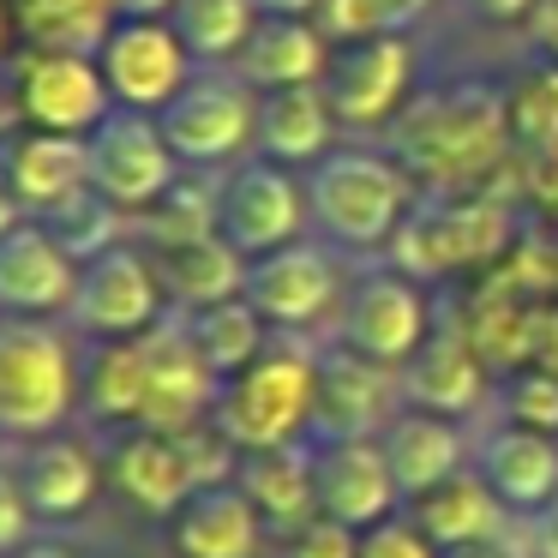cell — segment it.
<instances>
[{"instance_id":"cell-43","label":"cell","mask_w":558,"mask_h":558,"mask_svg":"<svg viewBox=\"0 0 558 558\" xmlns=\"http://www.w3.org/2000/svg\"><path fill=\"white\" fill-rule=\"evenodd\" d=\"M534 366L558 373V301L541 306V325H534Z\"/></svg>"},{"instance_id":"cell-4","label":"cell","mask_w":558,"mask_h":558,"mask_svg":"<svg viewBox=\"0 0 558 558\" xmlns=\"http://www.w3.org/2000/svg\"><path fill=\"white\" fill-rule=\"evenodd\" d=\"M78 366L85 354L49 318L0 313V433L49 438L78 409Z\"/></svg>"},{"instance_id":"cell-16","label":"cell","mask_w":558,"mask_h":558,"mask_svg":"<svg viewBox=\"0 0 558 558\" xmlns=\"http://www.w3.org/2000/svg\"><path fill=\"white\" fill-rule=\"evenodd\" d=\"M145 378H150V397H145V426L150 433H193L217 414V373L205 366V354L193 349L186 337V318L169 313L157 330H145Z\"/></svg>"},{"instance_id":"cell-5","label":"cell","mask_w":558,"mask_h":558,"mask_svg":"<svg viewBox=\"0 0 558 558\" xmlns=\"http://www.w3.org/2000/svg\"><path fill=\"white\" fill-rule=\"evenodd\" d=\"M169 150L181 157V169L198 174H229L234 162L253 157L258 133V90L246 85L234 66H198L186 78V90L157 114Z\"/></svg>"},{"instance_id":"cell-37","label":"cell","mask_w":558,"mask_h":558,"mask_svg":"<svg viewBox=\"0 0 558 558\" xmlns=\"http://www.w3.org/2000/svg\"><path fill=\"white\" fill-rule=\"evenodd\" d=\"M433 0H325L318 7V31L337 43H361L378 37V31H414V19L426 13Z\"/></svg>"},{"instance_id":"cell-20","label":"cell","mask_w":558,"mask_h":558,"mask_svg":"<svg viewBox=\"0 0 558 558\" xmlns=\"http://www.w3.org/2000/svg\"><path fill=\"white\" fill-rule=\"evenodd\" d=\"M109 481L121 498H133L145 517H174L186 498L198 493L193 457H186V438L174 433H150V426H126L109 450Z\"/></svg>"},{"instance_id":"cell-26","label":"cell","mask_w":558,"mask_h":558,"mask_svg":"<svg viewBox=\"0 0 558 558\" xmlns=\"http://www.w3.org/2000/svg\"><path fill=\"white\" fill-rule=\"evenodd\" d=\"M378 445H385L397 493L409 498V505L421 493H433L438 481H450L457 469H469V438H462V426L445 421V414H426V409H402L397 421L378 433Z\"/></svg>"},{"instance_id":"cell-1","label":"cell","mask_w":558,"mask_h":558,"mask_svg":"<svg viewBox=\"0 0 558 558\" xmlns=\"http://www.w3.org/2000/svg\"><path fill=\"white\" fill-rule=\"evenodd\" d=\"M390 157L438 193H469L510 150V97L498 85H438L390 126Z\"/></svg>"},{"instance_id":"cell-40","label":"cell","mask_w":558,"mask_h":558,"mask_svg":"<svg viewBox=\"0 0 558 558\" xmlns=\"http://www.w3.org/2000/svg\"><path fill=\"white\" fill-rule=\"evenodd\" d=\"M361 558H438V546L426 541L414 522H402V517H385L378 529H366L361 534Z\"/></svg>"},{"instance_id":"cell-45","label":"cell","mask_w":558,"mask_h":558,"mask_svg":"<svg viewBox=\"0 0 558 558\" xmlns=\"http://www.w3.org/2000/svg\"><path fill=\"white\" fill-rule=\"evenodd\" d=\"M258 19H318L325 0H253Z\"/></svg>"},{"instance_id":"cell-51","label":"cell","mask_w":558,"mask_h":558,"mask_svg":"<svg viewBox=\"0 0 558 558\" xmlns=\"http://www.w3.org/2000/svg\"><path fill=\"white\" fill-rule=\"evenodd\" d=\"M553 294H558V258H553Z\"/></svg>"},{"instance_id":"cell-39","label":"cell","mask_w":558,"mask_h":558,"mask_svg":"<svg viewBox=\"0 0 558 558\" xmlns=\"http://www.w3.org/2000/svg\"><path fill=\"white\" fill-rule=\"evenodd\" d=\"M289 558H361V529L337 517H313L306 529L289 534Z\"/></svg>"},{"instance_id":"cell-17","label":"cell","mask_w":558,"mask_h":558,"mask_svg":"<svg viewBox=\"0 0 558 558\" xmlns=\"http://www.w3.org/2000/svg\"><path fill=\"white\" fill-rule=\"evenodd\" d=\"M313 493H318V517H337L361 534L378 529L402 498L378 438H330V445H313Z\"/></svg>"},{"instance_id":"cell-42","label":"cell","mask_w":558,"mask_h":558,"mask_svg":"<svg viewBox=\"0 0 558 558\" xmlns=\"http://www.w3.org/2000/svg\"><path fill=\"white\" fill-rule=\"evenodd\" d=\"M469 7L486 25H534V13H541V0H469Z\"/></svg>"},{"instance_id":"cell-50","label":"cell","mask_w":558,"mask_h":558,"mask_svg":"<svg viewBox=\"0 0 558 558\" xmlns=\"http://www.w3.org/2000/svg\"><path fill=\"white\" fill-rule=\"evenodd\" d=\"M19 558H73L66 546H49V541H31V546H19Z\"/></svg>"},{"instance_id":"cell-29","label":"cell","mask_w":558,"mask_h":558,"mask_svg":"<svg viewBox=\"0 0 558 558\" xmlns=\"http://www.w3.org/2000/svg\"><path fill=\"white\" fill-rule=\"evenodd\" d=\"M498 517H505V505H498V493L486 486L481 469H457L450 481H438L433 493H421L409 505V522L438 546V553L498 541Z\"/></svg>"},{"instance_id":"cell-22","label":"cell","mask_w":558,"mask_h":558,"mask_svg":"<svg viewBox=\"0 0 558 558\" xmlns=\"http://www.w3.org/2000/svg\"><path fill=\"white\" fill-rule=\"evenodd\" d=\"M0 162H7V181H13V198L25 217H43L61 198H73L78 186H90V145L73 133H13L0 145Z\"/></svg>"},{"instance_id":"cell-8","label":"cell","mask_w":558,"mask_h":558,"mask_svg":"<svg viewBox=\"0 0 558 558\" xmlns=\"http://www.w3.org/2000/svg\"><path fill=\"white\" fill-rule=\"evenodd\" d=\"M169 313L174 306H169V294H162L150 246L121 241V246H109V253H97L90 265H78V294H73L66 325L85 330L90 342H133V337H145V330H157Z\"/></svg>"},{"instance_id":"cell-44","label":"cell","mask_w":558,"mask_h":558,"mask_svg":"<svg viewBox=\"0 0 558 558\" xmlns=\"http://www.w3.org/2000/svg\"><path fill=\"white\" fill-rule=\"evenodd\" d=\"M529 541H534V558H558V498L534 510V534H529Z\"/></svg>"},{"instance_id":"cell-33","label":"cell","mask_w":558,"mask_h":558,"mask_svg":"<svg viewBox=\"0 0 558 558\" xmlns=\"http://www.w3.org/2000/svg\"><path fill=\"white\" fill-rule=\"evenodd\" d=\"M181 318H186L193 349L205 354V366L217 373V385H229L234 373H246V366L270 349V325L253 313V301H246V294L217 301V306H198V313H181Z\"/></svg>"},{"instance_id":"cell-27","label":"cell","mask_w":558,"mask_h":558,"mask_svg":"<svg viewBox=\"0 0 558 558\" xmlns=\"http://www.w3.org/2000/svg\"><path fill=\"white\" fill-rule=\"evenodd\" d=\"M19 486H25L31 517L73 522L78 510L97 498L102 469H97V457H90V445H78V438H66V433H49V438H31L25 462H19Z\"/></svg>"},{"instance_id":"cell-23","label":"cell","mask_w":558,"mask_h":558,"mask_svg":"<svg viewBox=\"0 0 558 558\" xmlns=\"http://www.w3.org/2000/svg\"><path fill=\"white\" fill-rule=\"evenodd\" d=\"M265 517L234 481H210L169 517V546L181 558H258Z\"/></svg>"},{"instance_id":"cell-41","label":"cell","mask_w":558,"mask_h":558,"mask_svg":"<svg viewBox=\"0 0 558 558\" xmlns=\"http://www.w3.org/2000/svg\"><path fill=\"white\" fill-rule=\"evenodd\" d=\"M31 534V505H25V486L13 481V474H0V553H13V546H25Z\"/></svg>"},{"instance_id":"cell-46","label":"cell","mask_w":558,"mask_h":558,"mask_svg":"<svg viewBox=\"0 0 558 558\" xmlns=\"http://www.w3.org/2000/svg\"><path fill=\"white\" fill-rule=\"evenodd\" d=\"M19 222H25V210H19L13 181H7V162H0V234H7V229H19Z\"/></svg>"},{"instance_id":"cell-28","label":"cell","mask_w":558,"mask_h":558,"mask_svg":"<svg viewBox=\"0 0 558 558\" xmlns=\"http://www.w3.org/2000/svg\"><path fill=\"white\" fill-rule=\"evenodd\" d=\"M325 66H330V37L318 31V19H258L234 73L253 90H294V85H325Z\"/></svg>"},{"instance_id":"cell-21","label":"cell","mask_w":558,"mask_h":558,"mask_svg":"<svg viewBox=\"0 0 558 558\" xmlns=\"http://www.w3.org/2000/svg\"><path fill=\"white\" fill-rule=\"evenodd\" d=\"M337 114H330L318 85H294V90H258V133H253V157L282 162V169L306 174L337 150Z\"/></svg>"},{"instance_id":"cell-3","label":"cell","mask_w":558,"mask_h":558,"mask_svg":"<svg viewBox=\"0 0 558 558\" xmlns=\"http://www.w3.org/2000/svg\"><path fill=\"white\" fill-rule=\"evenodd\" d=\"M313 390H318V349L289 330H270V349L246 373L217 390V426L234 450H270L313 438Z\"/></svg>"},{"instance_id":"cell-6","label":"cell","mask_w":558,"mask_h":558,"mask_svg":"<svg viewBox=\"0 0 558 558\" xmlns=\"http://www.w3.org/2000/svg\"><path fill=\"white\" fill-rule=\"evenodd\" d=\"M306 229H313L306 174L282 169V162H265V157H246L229 174H217V234L246 265L277 253V246L306 241Z\"/></svg>"},{"instance_id":"cell-24","label":"cell","mask_w":558,"mask_h":558,"mask_svg":"<svg viewBox=\"0 0 558 558\" xmlns=\"http://www.w3.org/2000/svg\"><path fill=\"white\" fill-rule=\"evenodd\" d=\"M234 486L253 498V510L265 517V529L294 534L318 517L313 493V445H270V450H241L234 462Z\"/></svg>"},{"instance_id":"cell-13","label":"cell","mask_w":558,"mask_h":558,"mask_svg":"<svg viewBox=\"0 0 558 558\" xmlns=\"http://www.w3.org/2000/svg\"><path fill=\"white\" fill-rule=\"evenodd\" d=\"M97 66L114 109H138V114H162L186 90V78L198 73V61L186 54L169 19H145V13L114 19L109 37L97 43Z\"/></svg>"},{"instance_id":"cell-38","label":"cell","mask_w":558,"mask_h":558,"mask_svg":"<svg viewBox=\"0 0 558 558\" xmlns=\"http://www.w3.org/2000/svg\"><path fill=\"white\" fill-rule=\"evenodd\" d=\"M498 402H505V421L510 426H534V433H553L558 438V373L546 366H517V373L498 385Z\"/></svg>"},{"instance_id":"cell-10","label":"cell","mask_w":558,"mask_h":558,"mask_svg":"<svg viewBox=\"0 0 558 558\" xmlns=\"http://www.w3.org/2000/svg\"><path fill=\"white\" fill-rule=\"evenodd\" d=\"M510 246V217L493 198L469 193H433L426 205H414V217L397 234V265L409 277H450L469 265H493Z\"/></svg>"},{"instance_id":"cell-7","label":"cell","mask_w":558,"mask_h":558,"mask_svg":"<svg viewBox=\"0 0 558 558\" xmlns=\"http://www.w3.org/2000/svg\"><path fill=\"white\" fill-rule=\"evenodd\" d=\"M325 102L342 133L397 126L414 102V31H378L361 43H337L325 66Z\"/></svg>"},{"instance_id":"cell-31","label":"cell","mask_w":558,"mask_h":558,"mask_svg":"<svg viewBox=\"0 0 558 558\" xmlns=\"http://www.w3.org/2000/svg\"><path fill=\"white\" fill-rule=\"evenodd\" d=\"M145 342H97L78 366V409L90 414L97 426H145Z\"/></svg>"},{"instance_id":"cell-12","label":"cell","mask_w":558,"mask_h":558,"mask_svg":"<svg viewBox=\"0 0 558 558\" xmlns=\"http://www.w3.org/2000/svg\"><path fill=\"white\" fill-rule=\"evenodd\" d=\"M342 294H349V270H342L330 241H294V246H277V253L246 265V301H253V313L270 330H289V337L337 318Z\"/></svg>"},{"instance_id":"cell-18","label":"cell","mask_w":558,"mask_h":558,"mask_svg":"<svg viewBox=\"0 0 558 558\" xmlns=\"http://www.w3.org/2000/svg\"><path fill=\"white\" fill-rule=\"evenodd\" d=\"M78 294V258L43 222L0 234V313L13 318H66Z\"/></svg>"},{"instance_id":"cell-2","label":"cell","mask_w":558,"mask_h":558,"mask_svg":"<svg viewBox=\"0 0 558 558\" xmlns=\"http://www.w3.org/2000/svg\"><path fill=\"white\" fill-rule=\"evenodd\" d=\"M306 210L337 253H385L414 217V174L390 150L337 145L318 169H306Z\"/></svg>"},{"instance_id":"cell-25","label":"cell","mask_w":558,"mask_h":558,"mask_svg":"<svg viewBox=\"0 0 558 558\" xmlns=\"http://www.w3.org/2000/svg\"><path fill=\"white\" fill-rule=\"evenodd\" d=\"M474 469L486 474V486L498 493L505 510H541L558 498V438L553 433H534V426H498L493 438L481 445Z\"/></svg>"},{"instance_id":"cell-35","label":"cell","mask_w":558,"mask_h":558,"mask_svg":"<svg viewBox=\"0 0 558 558\" xmlns=\"http://www.w3.org/2000/svg\"><path fill=\"white\" fill-rule=\"evenodd\" d=\"M31 222H43V229H49L54 241H61L66 253L78 258V265H90L97 253L121 246L126 229H133V217H126L114 198H102L97 186H78L73 198H61L54 210H43V217H31Z\"/></svg>"},{"instance_id":"cell-30","label":"cell","mask_w":558,"mask_h":558,"mask_svg":"<svg viewBox=\"0 0 558 558\" xmlns=\"http://www.w3.org/2000/svg\"><path fill=\"white\" fill-rule=\"evenodd\" d=\"M150 258H157L162 294H169L174 313H198V306L246 294V258L222 234H205V241H186V246H162Z\"/></svg>"},{"instance_id":"cell-9","label":"cell","mask_w":558,"mask_h":558,"mask_svg":"<svg viewBox=\"0 0 558 558\" xmlns=\"http://www.w3.org/2000/svg\"><path fill=\"white\" fill-rule=\"evenodd\" d=\"M7 78H13L19 121L37 126V133L90 138L102 126V114L114 109L97 54H85V49H25L19 43L7 54Z\"/></svg>"},{"instance_id":"cell-36","label":"cell","mask_w":558,"mask_h":558,"mask_svg":"<svg viewBox=\"0 0 558 558\" xmlns=\"http://www.w3.org/2000/svg\"><path fill=\"white\" fill-rule=\"evenodd\" d=\"M138 229H145V246H150V253L217 234V174L186 169L181 181H174L169 193H162L157 205L145 210V217H138Z\"/></svg>"},{"instance_id":"cell-34","label":"cell","mask_w":558,"mask_h":558,"mask_svg":"<svg viewBox=\"0 0 558 558\" xmlns=\"http://www.w3.org/2000/svg\"><path fill=\"white\" fill-rule=\"evenodd\" d=\"M169 25L198 66H234L246 37L258 31V7L253 0H174Z\"/></svg>"},{"instance_id":"cell-48","label":"cell","mask_w":558,"mask_h":558,"mask_svg":"<svg viewBox=\"0 0 558 558\" xmlns=\"http://www.w3.org/2000/svg\"><path fill=\"white\" fill-rule=\"evenodd\" d=\"M438 558H505V546H498V541H481V546H450V553H438Z\"/></svg>"},{"instance_id":"cell-11","label":"cell","mask_w":558,"mask_h":558,"mask_svg":"<svg viewBox=\"0 0 558 558\" xmlns=\"http://www.w3.org/2000/svg\"><path fill=\"white\" fill-rule=\"evenodd\" d=\"M426 330H433V306L421 294V277H409L402 265H366L349 277V294H342L337 313L342 349L402 373V361L426 342Z\"/></svg>"},{"instance_id":"cell-32","label":"cell","mask_w":558,"mask_h":558,"mask_svg":"<svg viewBox=\"0 0 558 558\" xmlns=\"http://www.w3.org/2000/svg\"><path fill=\"white\" fill-rule=\"evenodd\" d=\"M13 13V37L25 49H85L97 54V43L109 37V25L121 19V0H7Z\"/></svg>"},{"instance_id":"cell-14","label":"cell","mask_w":558,"mask_h":558,"mask_svg":"<svg viewBox=\"0 0 558 558\" xmlns=\"http://www.w3.org/2000/svg\"><path fill=\"white\" fill-rule=\"evenodd\" d=\"M85 145H90V186L102 198H114L133 222L186 174L169 138H162V121L138 109H109Z\"/></svg>"},{"instance_id":"cell-47","label":"cell","mask_w":558,"mask_h":558,"mask_svg":"<svg viewBox=\"0 0 558 558\" xmlns=\"http://www.w3.org/2000/svg\"><path fill=\"white\" fill-rule=\"evenodd\" d=\"M534 31H541L546 49L558 54V0H541V13H534Z\"/></svg>"},{"instance_id":"cell-19","label":"cell","mask_w":558,"mask_h":558,"mask_svg":"<svg viewBox=\"0 0 558 558\" xmlns=\"http://www.w3.org/2000/svg\"><path fill=\"white\" fill-rule=\"evenodd\" d=\"M397 378L409 409L445 414V421H462L486 402V354L469 337V325H433Z\"/></svg>"},{"instance_id":"cell-49","label":"cell","mask_w":558,"mask_h":558,"mask_svg":"<svg viewBox=\"0 0 558 558\" xmlns=\"http://www.w3.org/2000/svg\"><path fill=\"white\" fill-rule=\"evenodd\" d=\"M174 0H121V13H145V19H169Z\"/></svg>"},{"instance_id":"cell-15","label":"cell","mask_w":558,"mask_h":558,"mask_svg":"<svg viewBox=\"0 0 558 558\" xmlns=\"http://www.w3.org/2000/svg\"><path fill=\"white\" fill-rule=\"evenodd\" d=\"M402 409H409V402H402L397 366H378V361H366V354L342 349V342L318 349L313 445H330V438H378Z\"/></svg>"}]
</instances>
